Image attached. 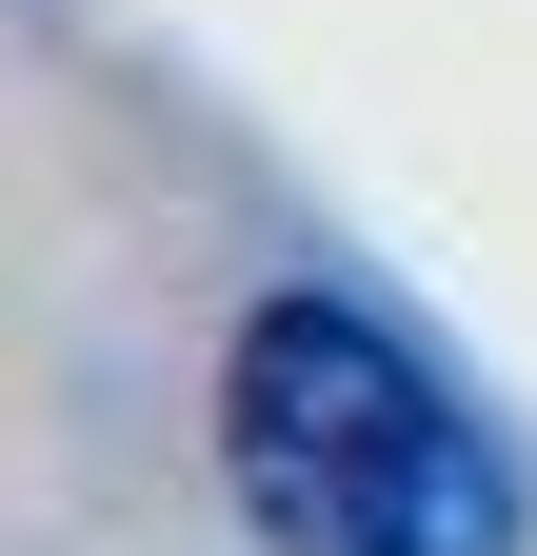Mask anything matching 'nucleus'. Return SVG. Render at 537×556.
I'll return each mask as SVG.
<instances>
[{
	"mask_svg": "<svg viewBox=\"0 0 537 556\" xmlns=\"http://www.w3.org/2000/svg\"><path fill=\"white\" fill-rule=\"evenodd\" d=\"M220 477L279 556H517V457L359 299H259L220 358Z\"/></svg>",
	"mask_w": 537,
	"mask_h": 556,
	"instance_id": "1",
	"label": "nucleus"
}]
</instances>
